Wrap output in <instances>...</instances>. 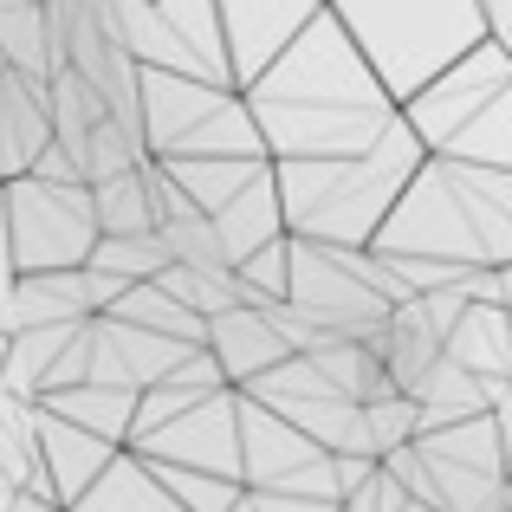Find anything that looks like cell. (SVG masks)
Segmentation results:
<instances>
[{
    "label": "cell",
    "instance_id": "34",
    "mask_svg": "<svg viewBox=\"0 0 512 512\" xmlns=\"http://www.w3.org/2000/svg\"><path fill=\"white\" fill-rule=\"evenodd\" d=\"M227 512H253V506H247V493H240V500H234V506H227Z\"/></svg>",
    "mask_w": 512,
    "mask_h": 512
},
{
    "label": "cell",
    "instance_id": "29",
    "mask_svg": "<svg viewBox=\"0 0 512 512\" xmlns=\"http://www.w3.org/2000/svg\"><path fill=\"white\" fill-rule=\"evenodd\" d=\"M363 409V428H370V448L376 454H389V448H402V441L415 435V402L409 396H370V402H357Z\"/></svg>",
    "mask_w": 512,
    "mask_h": 512
},
{
    "label": "cell",
    "instance_id": "12",
    "mask_svg": "<svg viewBox=\"0 0 512 512\" xmlns=\"http://www.w3.org/2000/svg\"><path fill=\"white\" fill-rule=\"evenodd\" d=\"M201 350H208V357L221 363L227 389H247L260 370H273L279 357H292L286 338H279V331L266 325L260 305H227V312H214L208 325H201Z\"/></svg>",
    "mask_w": 512,
    "mask_h": 512
},
{
    "label": "cell",
    "instance_id": "7",
    "mask_svg": "<svg viewBox=\"0 0 512 512\" xmlns=\"http://www.w3.org/2000/svg\"><path fill=\"white\" fill-rule=\"evenodd\" d=\"M137 124L150 156H266L234 85L137 65Z\"/></svg>",
    "mask_w": 512,
    "mask_h": 512
},
{
    "label": "cell",
    "instance_id": "31",
    "mask_svg": "<svg viewBox=\"0 0 512 512\" xmlns=\"http://www.w3.org/2000/svg\"><path fill=\"white\" fill-rule=\"evenodd\" d=\"M247 506H253V512H338V506H318V500H292V493H260V487H247Z\"/></svg>",
    "mask_w": 512,
    "mask_h": 512
},
{
    "label": "cell",
    "instance_id": "10",
    "mask_svg": "<svg viewBox=\"0 0 512 512\" xmlns=\"http://www.w3.org/2000/svg\"><path fill=\"white\" fill-rule=\"evenodd\" d=\"M312 13H318V0H214L221 52H227V85L240 91Z\"/></svg>",
    "mask_w": 512,
    "mask_h": 512
},
{
    "label": "cell",
    "instance_id": "3",
    "mask_svg": "<svg viewBox=\"0 0 512 512\" xmlns=\"http://www.w3.org/2000/svg\"><path fill=\"white\" fill-rule=\"evenodd\" d=\"M415 163H422V143L409 137L402 117L357 156H292V163H273L279 221L299 240L370 247L376 221L389 214V201H396V188L409 182Z\"/></svg>",
    "mask_w": 512,
    "mask_h": 512
},
{
    "label": "cell",
    "instance_id": "26",
    "mask_svg": "<svg viewBox=\"0 0 512 512\" xmlns=\"http://www.w3.org/2000/svg\"><path fill=\"white\" fill-rule=\"evenodd\" d=\"M85 266H98V273L137 286V279H156L169 266V247L156 234H98V240H91V253H85Z\"/></svg>",
    "mask_w": 512,
    "mask_h": 512
},
{
    "label": "cell",
    "instance_id": "13",
    "mask_svg": "<svg viewBox=\"0 0 512 512\" xmlns=\"http://www.w3.org/2000/svg\"><path fill=\"white\" fill-rule=\"evenodd\" d=\"M409 402H415V435H422V428L467 422V415H480V409H506L512 402V376H474V370H461V363L435 357L428 376L409 389Z\"/></svg>",
    "mask_w": 512,
    "mask_h": 512
},
{
    "label": "cell",
    "instance_id": "19",
    "mask_svg": "<svg viewBox=\"0 0 512 512\" xmlns=\"http://www.w3.org/2000/svg\"><path fill=\"white\" fill-rule=\"evenodd\" d=\"M91 188V221L98 234H156V201H150V156L137 169H117Z\"/></svg>",
    "mask_w": 512,
    "mask_h": 512
},
{
    "label": "cell",
    "instance_id": "30",
    "mask_svg": "<svg viewBox=\"0 0 512 512\" xmlns=\"http://www.w3.org/2000/svg\"><path fill=\"white\" fill-rule=\"evenodd\" d=\"M338 506H344V512H402V506H409V493H402V480L389 474L383 461H376V467H370V474H363L357 487L344 493Z\"/></svg>",
    "mask_w": 512,
    "mask_h": 512
},
{
    "label": "cell",
    "instance_id": "36",
    "mask_svg": "<svg viewBox=\"0 0 512 512\" xmlns=\"http://www.w3.org/2000/svg\"><path fill=\"white\" fill-rule=\"evenodd\" d=\"M0 344H7V331H0Z\"/></svg>",
    "mask_w": 512,
    "mask_h": 512
},
{
    "label": "cell",
    "instance_id": "35",
    "mask_svg": "<svg viewBox=\"0 0 512 512\" xmlns=\"http://www.w3.org/2000/svg\"><path fill=\"white\" fill-rule=\"evenodd\" d=\"M402 512H435V506H422V500H409V506H402Z\"/></svg>",
    "mask_w": 512,
    "mask_h": 512
},
{
    "label": "cell",
    "instance_id": "24",
    "mask_svg": "<svg viewBox=\"0 0 512 512\" xmlns=\"http://www.w3.org/2000/svg\"><path fill=\"white\" fill-rule=\"evenodd\" d=\"M111 318H124V325H143V331H163V338H182V344H201V318L182 312V305L169 299L156 279H137V286H124L111 305H104Z\"/></svg>",
    "mask_w": 512,
    "mask_h": 512
},
{
    "label": "cell",
    "instance_id": "28",
    "mask_svg": "<svg viewBox=\"0 0 512 512\" xmlns=\"http://www.w3.org/2000/svg\"><path fill=\"white\" fill-rule=\"evenodd\" d=\"M150 474L169 487V500L182 506V512H227L240 500V480H221V474H188V467H163V461H150Z\"/></svg>",
    "mask_w": 512,
    "mask_h": 512
},
{
    "label": "cell",
    "instance_id": "18",
    "mask_svg": "<svg viewBox=\"0 0 512 512\" xmlns=\"http://www.w3.org/2000/svg\"><path fill=\"white\" fill-rule=\"evenodd\" d=\"M91 318V292L85 273L65 266V273H13V331L20 325H78Z\"/></svg>",
    "mask_w": 512,
    "mask_h": 512
},
{
    "label": "cell",
    "instance_id": "8",
    "mask_svg": "<svg viewBox=\"0 0 512 512\" xmlns=\"http://www.w3.org/2000/svg\"><path fill=\"white\" fill-rule=\"evenodd\" d=\"M98 221H91L85 182H39V175H7L0 182V247L13 273H65L85 266Z\"/></svg>",
    "mask_w": 512,
    "mask_h": 512
},
{
    "label": "cell",
    "instance_id": "2",
    "mask_svg": "<svg viewBox=\"0 0 512 512\" xmlns=\"http://www.w3.org/2000/svg\"><path fill=\"white\" fill-rule=\"evenodd\" d=\"M370 253L441 266H512V169L422 156L376 221Z\"/></svg>",
    "mask_w": 512,
    "mask_h": 512
},
{
    "label": "cell",
    "instance_id": "9",
    "mask_svg": "<svg viewBox=\"0 0 512 512\" xmlns=\"http://www.w3.org/2000/svg\"><path fill=\"white\" fill-rule=\"evenodd\" d=\"M240 389H208V396L182 402L169 422H156L150 435H137L130 448L143 461H163V467H188V474H221L240 480Z\"/></svg>",
    "mask_w": 512,
    "mask_h": 512
},
{
    "label": "cell",
    "instance_id": "22",
    "mask_svg": "<svg viewBox=\"0 0 512 512\" xmlns=\"http://www.w3.org/2000/svg\"><path fill=\"white\" fill-rule=\"evenodd\" d=\"M0 65L20 78L59 72L52 39H46V0H0Z\"/></svg>",
    "mask_w": 512,
    "mask_h": 512
},
{
    "label": "cell",
    "instance_id": "17",
    "mask_svg": "<svg viewBox=\"0 0 512 512\" xmlns=\"http://www.w3.org/2000/svg\"><path fill=\"white\" fill-rule=\"evenodd\" d=\"M65 512H182V506L169 500V487L150 474V461H143L137 448H117L111 461L98 467V480Z\"/></svg>",
    "mask_w": 512,
    "mask_h": 512
},
{
    "label": "cell",
    "instance_id": "4",
    "mask_svg": "<svg viewBox=\"0 0 512 512\" xmlns=\"http://www.w3.org/2000/svg\"><path fill=\"white\" fill-rule=\"evenodd\" d=\"M422 156L512 169V52L506 39H480L454 65H441L422 91L396 104Z\"/></svg>",
    "mask_w": 512,
    "mask_h": 512
},
{
    "label": "cell",
    "instance_id": "25",
    "mask_svg": "<svg viewBox=\"0 0 512 512\" xmlns=\"http://www.w3.org/2000/svg\"><path fill=\"white\" fill-rule=\"evenodd\" d=\"M156 286L169 292L182 312H195L201 325H208L214 312H227V305H240V286H234V273H214V266H163L156 273Z\"/></svg>",
    "mask_w": 512,
    "mask_h": 512
},
{
    "label": "cell",
    "instance_id": "27",
    "mask_svg": "<svg viewBox=\"0 0 512 512\" xmlns=\"http://www.w3.org/2000/svg\"><path fill=\"white\" fill-rule=\"evenodd\" d=\"M143 156H150V150H143L137 130L98 117V124L85 130V143H78V175H85V182H104V175H117V169H137Z\"/></svg>",
    "mask_w": 512,
    "mask_h": 512
},
{
    "label": "cell",
    "instance_id": "5",
    "mask_svg": "<svg viewBox=\"0 0 512 512\" xmlns=\"http://www.w3.org/2000/svg\"><path fill=\"white\" fill-rule=\"evenodd\" d=\"M325 13L344 26V39L389 91V104L422 91L467 46L493 39L480 0H325Z\"/></svg>",
    "mask_w": 512,
    "mask_h": 512
},
{
    "label": "cell",
    "instance_id": "6",
    "mask_svg": "<svg viewBox=\"0 0 512 512\" xmlns=\"http://www.w3.org/2000/svg\"><path fill=\"white\" fill-rule=\"evenodd\" d=\"M279 299L331 344V338H370L389 318V305L415 299V292L370 247H331V240L286 234V292Z\"/></svg>",
    "mask_w": 512,
    "mask_h": 512
},
{
    "label": "cell",
    "instance_id": "20",
    "mask_svg": "<svg viewBox=\"0 0 512 512\" xmlns=\"http://www.w3.org/2000/svg\"><path fill=\"white\" fill-rule=\"evenodd\" d=\"M39 409L65 415V422L91 428V435L117 441L124 448L130 435V409H137V389H111V383H72V389H46V396H33Z\"/></svg>",
    "mask_w": 512,
    "mask_h": 512
},
{
    "label": "cell",
    "instance_id": "23",
    "mask_svg": "<svg viewBox=\"0 0 512 512\" xmlns=\"http://www.w3.org/2000/svg\"><path fill=\"white\" fill-rule=\"evenodd\" d=\"M299 357H312V370L325 376L344 402L389 396V376H383V363H376L370 338H331V344H318V350H299Z\"/></svg>",
    "mask_w": 512,
    "mask_h": 512
},
{
    "label": "cell",
    "instance_id": "33",
    "mask_svg": "<svg viewBox=\"0 0 512 512\" xmlns=\"http://www.w3.org/2000/svg\"><path fill=\"white\" fill-rule=\"evenodd\" d=\"M13 493H20V487H13V480H7V474H0V512H7V506H13Z\"/></svg>",
    "mask_w": 512,
    "mask_h": 512
},
{
    "label": "cell",
    "instance_id": "14",
    "mask_svg": "<svg viewBox=\"0 0 512 512\" xmlns=\"http://www.w3.org/2000/svg\"><path fill=\"white\" fill-rule=\"evenodd\" d=\"M208 221H214V234H221L227 266H240L247 253L273 247V240L286 234V221H279V195H273V163H260V169H253L247 182H240L234 195H227L221 208L208 214Z\"/></svg>",
    "mask_w": 512,
    "mask_h": 512
},
{
    "label": "cell",
    "instance_id": "32",
    "mask_svg": "<svg viewBox=\"0 0 512 512\" xmlns=\"http://www.w3.org/2000/svg\"><path fill=\"white\" fill-rule=\"evenodd\" d=\"M7 175H20V163H13V137H7V98H0V182Z\"/></svg>",
    "mask_w": 512,
    "mask_h": 512
},
{
    "label": "cell",
    "instance_id": "15",
    "mask_svg": "<svg viewBox=\"0 0 512 512\" xmlns=\"http://www.w3.org/2000/svg\"><path fill=\"white\" fill-rule=\"evenodd\" d=\"M111 454H117V441H104V435H91V428L65 422V415L39 409V467H46L59 506H72L78 493L98 480V467L111 461Z\"/></svg>",
    "mask_w": 512,
    "mask_h": 512
},
{
    "label": "cell",
    "instance_id": "16",
    "mask_svg": "<svg viewBox=\"0 0 512 512\" xmlns=\"http://www.w3.org/2000/svg\"><path fill=\"white\" fill-rule=\"evenodd\" d=\"M441 357L461 363V370H474V376H512V325H506V305L467 299L461 318L441 331Z\"/></svg>",
    "mask_w": 512,
    "mask_h": 512
},
{
    "label": "cell",
    "instance_id": "11",
    "mask_svg": "<svg viewBox=\"0 0 512 512\" xmlns=\"http://www.w3.org/2000/svg\"><path fill=\"white\" fill-rule=\"evenodd\" d=\"M234 422H240V487H286L299 467H312L318 454V441H305L292 422H279L273 409H260L253 396H240V409H234Z\"/></svg>",
    "mask_w": 512,
    "mask_h": 512
},
{
    "label": "cell",
    "instance_id": "21",
    "mask_svg": "<svg viewBox=\"0 0 512 512\" xmlns=\"http://www.w3.org/2000/svg\"><path fill=\"white\" fill-rule=\"evenodd\" d=\"M156 169L169 175L175 188L188 195V208H201V214H214L227 195H234L240 182H247L253 169L266 163V156H150Z\"/></svg>",
    "mask_w": 512,
    "mask_h": 512
},
{
    "label": "cell",
    "instance_id": "1",
    "mask_svg": "<svg viewBox=\"0 0 512 512\" xmlns=\"http://www.w3.org/2000/svg\"><path fill=\"white\" fill-rule=\"evenodd\" d=\"M253 130H260L266 163H292V156H357L396 124L389 91L370 78L344 26L318 13L240 85Z\"/></svg>",
    "mask_w": 512,
    "mask_h": 512
}]
</instances>
